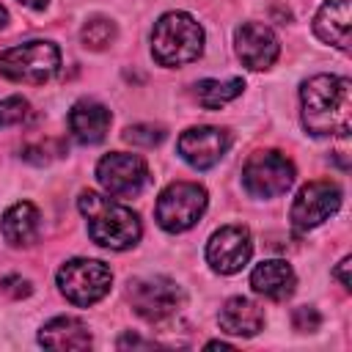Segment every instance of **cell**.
I'll use <instances>...</instances> for the list:
<instances>
[{
    "instance_id": "6da1fadb",
    "label": "cell",
    "mask_w": 352,
    "mask_h": 352,
    "mask_svg": "<svg viewBox=\"0 0 352 352\" xmlns=\"http://www.w3.org/2000/svg\"><path fill=\"white\" fill-rule=\"evenodd\" d=\"M302 126L311 135H346L352 124V82L336 74H316L300 85Z\"/></svg>"
},
{
    "instance_id": "7a4b0ae2",
    "label": "cell",
    "mask_w": 352,
    "mask_h": 352,
    "mask_svg": "<svg viewBox=\"0 0 352 352\" xmlns=\"http://www.w3.org/2000/svg\"><path fill=\"white\" fill-rule=\"evenodd\" d=\"M77 206L88 217V234L96 245L110 248V250H126L138 245L143 226H140V217L129 206L113 198H104L99 192H91V190L80 192Z\"/></svg>"
},
{
    "instance_id": "3957f363",
    "label": "cell",
    "mask_w": 352,
    "mask_h": 352,
    "mask_svg": "<svg viewBox=\"0 0 352 352\" xmlns=\"http://www.w3.org/2000/svg\"><path fill=\"white\" fill-rule=\"evenodd\" d=\"M204 52V28L184 11H168L154 22L151 55L160 66H184Z\"/></svg>"
},
{
    "instance_id": "277c9868",
    "label": "cell",
    "mask_w": 352,
    "mask_h": 352,
    "mask_svg": "<svg viewBox=\"0 0 352 352\" xmlns=\"http://www.w3.org/2000/svg\"><path fill=\"white\" fill-rule=\"evenodd\" d=\"M58 66L60 52L52 41H25L0 52V74L25 85H41L52 80Z\"/></svg>"
},
{
    "instance_id": "5b68a950",
    "label": "cell",
    "mask_w": 352,
    "mask_h": 352,
    "mask_svg": "<svg viewBox=\"0 0 352 352\" xmlns=\"http://www.w3.org/2000/svg\"><path fill=\"white\" fill-rule=\"evenodd\" d=\"M206 204H209V195H206V190L201 184H195V182H173L160 192L154 214H157V223L165 231L179 234V231L192 228L201 220V214L206 212Z\"/></svg>"
},
{
    "instance_id": "8992f818",
    "label": "cell",
    "mask_w": 352,
    "mask_h": 352,
    "mask_svg": "<svg viewBox=\"0 0 352 352\" xmlns=\"http://www.w3.org/2000/svg\"><path fill=\"white\" fill-rule=\"evenodd\" d=\"M113 283V272L104 261L96 258H72L58 270V289L60 294L80 308L99 302Z\"/></svg>"
},
{
    "instance_id": "52a82bcc",
    "label": "cell",
    "mask_w": 352,
    "mask_h": 352,
    "mask_svg": "<svg viewBox=\"0 0 352 352\" xmlns=\"http://www.w3.org/2000/svg\"><path fill=\"white\" fill-rule=\"evenodd\" d=\"M129 302L138 316H143L151 324H162L173 319L184 305V292L176 280L154 275V278H138L129 283Z\"/></svg>"
},
{
    "instance_id": "ba28073f",
    "label": "cell",
    "mask_w": 352,
    "mask_h": 352,
    "mask_svg": "<svg viewBox=\"0 0 352 352\" xmlns=\"http://www.w3.org/2000/svg\"><path fill=\"white\" fill-rule=\"evenodd\" d=\"M294 165L286 154L267 148L248 157L242 168V184L253 198H275L283 195L294 182Z\"/></svg>"
},
{
    "instance_id": "9c48e42d",
    "label": "cell",
    "mask_w": 352,
    "mask_h": 352,
    "mask_svg": "<svg viewBox=\"0 0 352 352\" xmlns=\"http://www.w3.org/2000/svg\"><path fill=\"white\" fill-rule=\"evenodd\" d=\"M96 179H99V184H102L104 192H110L116 198H129V195H138L146 187V182H148V165L138 154L113 151V154H104L99 160Z\"/></svg>"
},
{
    "instance_id": "30bf717a",
    "label": "cell",
    "mask_w": 352,
    "mask_h": 352,
    "mask_svg": "<svg viewBox=\"0 0 352 352\" xmlns=\"http://www.w3.org/2000/svg\"><path fill=\"white\" fill-rule=\"evenodd\" d=\"M338 206H341V187L336 182H330V179L308 182L292 204V226L297 231L316 228L319 223L333 217L338 212Z\"/></svg>"
},
{
    "instance_id": "8fae6325",
    "label": "cell",
    "mask_w": 352,
    "mask_h": 352,
    "mask_svg": "<svg viewBox=\"0 0 352 352\" xmlns=\"http://www.w3.org/2000/svg\"><path fill=\"white\" fill-rule=\"evenodd\" d=\"M253 253V239L245 226H223L206 242V261L220 275L239 272Z\"/></svg>"
},
{
    "instance_id": "7c38bea8",
    "label": "cell",
    "mask_w": 352,
    "mask_h": 352,
    "mask_svg": "<svg viewBox=\"0 0 352 352\" xmlns=\"http://www.w3.org/2000/svg\"><path fill=\"white\" fill-rule=\"evenodd\" d=\"M231 146V132L223 126H190L179 135V154L198 170L217 165Z\"/></svg>"
},
{
    "instance_id": "4fadbf2b",
    "label": "cell",
    "mask_w": 352,
    "mask_h": 352,
    "mask_svg": "<svg viewBox=\"0 0 352 352\" xmlns=\"http://www.w3.org/2000/svg\"><path fill=\"white\" fill-rule=\"evenodd\" d=\"M234 44H236L239 60L253 72L270 69L278 60V52H280L278 36L261 22H242L234 33Z\"/></svg>"
},
{
    "instance_id": "5bb4252c",
    "label": "cell",
    "mask_w": 352,
    "mask_h": 352,
    "mask_svg": "<svg viewBox=\"0 0 352 352\" xmlns=\"http://www.w3.org/2000/svg\"><path fill=\"white\" fill-rule=\"evenodd\" d=\"M69 132L77 143L82 146H94L99 140H104L107 129H110V110L94 99H80L72 110H69Z\"/></svg>"
},
{
    "instance_id": "9a60e30c",
    "label": "cell",
    "mask_w": 352,
    "mask_h": 352,
    "mask_svg": "<svg viewBox=\"0 0 352 352\" xmlns=\"http://www.w3.org/2000/svg\"><path fill=\"white\" fill-rule=\"evenodd\" d=\"M250 286L270 300H286L294 294L297 275L283 258H270L256 264V270L250 272Z\"/></svg>"
},
{
    "instance_id": "2e32d148",
    "label": "cell",
    "mask_w": 352,
    "mask_h": 352,
    "mask_svg": "<svg viewBox=\"0 0 352 352\" xmlns=\"http://www.w3.org/2000/svg\"><path fill=\"white\" fill-rule=\"evenodd\" d=\"M217 322H220L223 333L250 338L264 327V311L248 297H231V300L223 302V308L217 314Z\"/></svg>"
},
{
    "instance_id": "e0dca14e",
    "label": "cell",
    "mask_w": 352,
    "mask_h": 352,
    "mask_svg": "<svg viewBox=\"0 0 352 352\" xmlns=\"http://www.w3.org/2000/svg\"><path fill=\"white\" fill-rule=\"evenodd\" d=\"M38 228H41V214L30 201H19V204L8 206L0 220V234L14 248L30 245L38 236Z\"/></svg>"
},
{
    "instance_id": "ac0fdd59",
    "label": "cell",
    "mask_w": 352,
    "mask_h": 352,
    "mask_svg": "<svg viewBox=\"0 0 352 352\" xmlns=\"http://www.w3.org/2000/svg\"><path fill=\"white\" fill-rule=\"evenodd\" d=\"M314 33L338 50H349V0H327L314 16Z\"/></svg>"
},
{
    "instance_id": "d6986e66",
    "label": "cell",
    "mask_w": 352,
    "mask_h": 352,
    "mask_svg": "<svg viewBox=\"0 0 352 352\" xmlns=\"http://www.w3.org/2000/svg\"><path fill=\"white\" fill-rule=\"evenodd\" d=\"M38 344L47 346V349H88L91 346V333L74 316H55L41 327Z\"/></svg>"
},
{
    "instance_id": "ffe728a7",
    "label": "cell",
    "mask_w": 352,
    "mask_h": 352,
    "mask_svg": "<svg viewBox=\"0 0 352 352\" xmlns=\"http://www.w3.org/2000/svg\"><path fill=\"white\" fill-rule=\"evenodd\" d=\"M242 88H245V82L239 77H234V80H198L192 85V94H195V99H198L201 107L220 110L223 104H228L231 99H236L242 94Z\"/></svg>"
},
{
    "instance_id": "44dd1931",
    "label": "cell",
    "mask_w": 352,
    "mask_h": 352,
    "mask_svg": "<svg viewBox=\"0 0 352 352\" xmlns=\"http://www.w3.org/2000/svg\"><path fill=\"white\" fill-rule=\"evenodd\" d=\"M80 38L88 50H104L116 41V22H110L107 16H91L82 30H80Z\"/></svg>"
},
{
    "instance_id": "7402d4cb",
    "label": "cell",
    "mask_w": 352,
    "mask_h": 352,
    "mask_svg": "<svg viewBox=\"0 0 352 352\" xmlns=\"http://www.w3.org/2000/svg\"><path fill=\"white\" fill-rule=\"evenodd\" d=\"M28 116H30L28 99H22V96H8V99L0 102V129H3V126H16V124H22Z\"/></svg>"
},
{
    "instance_id": "603a6c76",
    "label": "cell",
    "mask_w": 352,
    "mask_h": 352,
    "mask_svg": "<svg viewBox=\"0 0 352 352\" xmlns=\"http://www.w3.org/2000/svg\"><path fill=\"white\" fill-rule=\"evenodd\" d=\"M162 138H165V129L154 124H135L124 129V140L132 146H157Z\"/></svg>"
},
{
    "instance_id": "cb8c5ba5",
    "label": "cell",
    "mask_w": 352,
    "mask_h": 352,
    "mask_svg": "<svg viewBox=\"0 0 352 352\" xmlns=\"http://www.w3.org/2000/svg\"><path fill=\"white\" fill-rule=\"evenodd\" d=\"M292 324H294V330H300V333H314V330H319L322 316H319L316 308L300 305V308H294V314H292Z\"/></svg>"
},
{
    "instance_id": "d4e9b609",
    "label": "cell",
    "mask_w": 352,
    "mask_h": 352,
    "mask_svg": "<svg viewBox=\"0 0 352 352\" xmlns=\"http://www.w3.org/2000/svg\"><path fill=\"white\" fill-rule=\"evenodd\" d=\"M0 289L8 294V297H14V300H22V297H28L33 289H30V280H25V278H19V275H8V278H3L0 280Z\"/></svg>"
},
{
    "instance_id": "484cf974",
    "label": "cell",
    "mask_w": 352,
    "mask_h": 352,
    "mask_svg": "<svg viewBox=\"0 0 352 352\" xmlns=\"http://www.w3.org/2000/svg\"><path fill=\"white\" fill-rule=\"evenodd\" d=\"M349 267H352V258H349V256H344V258L338 261V267H336V272H333V275H336V278L341 280V286H344L346 292L352 289V280H349Z\"/></svg>"
},
{
    "instance_id": "4316f807",
    "label": "cell",
    "mask_w": 352,
    "mask_h": 352,
    "mask_svg": "<svg viewBox=\"0 0 352 352\" xmlns=\"http://www.w3.org/2000/svg\"><path fill=\"white\" fill-rule=\"evenodd\" d=\"M126 346H146V349H151V346H157V344H154V341H146V338H140V336L126 333V336L118 338V349H126Z\"/></svg>"
},
{
    "instance_id": "83f0119b",
    "label": "cell",
    "mask_w": 352,
    "mask_h": 352,
    "mask_svg": "<svg viewBox=\"0 0 352 352\" xmlns=\"http://www.w3.org/2000/svg\"><path fill=\"white\" fill-rule=\"evenodd\" d=\"M22 6H28V8H44L50 0H19Z\"/></svg>"
},
{
    "instance_id": "f1b7e54d",
    "label": "cell",
    "mask_w": 352,
    "mask_h": 352,
    "mask_svg": "<svg viewBox=\"0 0 352 352\" xmlns=\"http://www.w3.org/2000/svg\"><path fill=\"white\" fill-rule=\"evenodd\" d=\"M206 346H209V349H217V346H220V349H228V344H226V341H209Z\"/></svg>"
},
{
    "instance_id": "f546056e",
    "label": "cell",
    "mask_w": 352,
    "mask_h": 352,
    "mask_svg": "<svg viewBox=\"0 0 352 352\" xmlns=\"http://www.w3.org/2000/svg\"><path fill=\"white\" fill-rule=\"evenodd\" d=\"M6 22H8V11H6V8H3V6H0V28H3V25H6Z\"/></svg>"
}]
</instances>
